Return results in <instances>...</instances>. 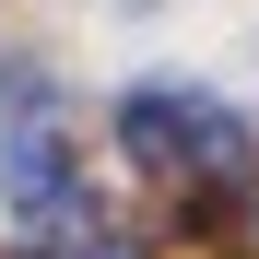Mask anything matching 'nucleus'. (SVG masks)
<instances>
[{"mask_svg": "<svg viewBox=\"0 0 259 259\" xmlns=\"http://www.w3.org/2000/svg\"><path fill=\"white\" fill-rule=\"evenodd\" d=\"M0 189H12L24 212H48V200L71 189V165H59V142H48V130H24V142L0 153Z\"/></svg>", "mask_w": 259, "mask_h": 259, "instance_id": "7ed1b4c3", "label": "nucleus"}, {"mask_svg": "<svg viewBox=\"0 0 259 259\" xmlns=\"http://www.w3.org/2000/svg\"><path fill=\"white\" fill-rule=\"evenodd\" d=\"M189 236H200V247H224V259H259V177L200 189V200H189Z\"/></svg>", "mask_w": 259, "mask_h": 259, "instance_id": "f03ea898", "label": "nucleus"}, {"mask_svg": "<svg viewBox=\"0 0 259 259\" xmlns=\"http://www.w3.org/2000/svg\"><path fill=\"white\" fill-rule=\"evenodd\" d=\"M82 259H142V247H130V236H82Z\"/></svg>", "mask_w": 259, "mask_h": 259, "instance_id": "20e7f679", "label": "nucleus"}, {"mask_svg": "<svg viewBox=\"0 0 259 259\" xmlns=\"http://www.w3.org/2000/svg\"><path fill=\"white\" fill-rule=\"evenodd\" d=\"M200 95H177V82H142V95L118 106V153L130 165H200Z\"/></svg>", "mask_w": 259, "mask_h": 259, "instance_id": "f257e3e1", "label": "nucleus"}]
</instances>
